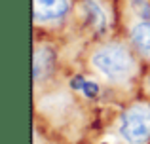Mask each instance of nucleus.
<instances>
[{
    "label": "nucleus",
    "instance_id": "1",
    "mask_svg": "<svg viewBox=\"0 0 150 144\" xmlns=\"http://www.w3.org/2000/svg\"><path fill=\"white\" fill-rule=\"evenodd\" d=\"M91 65L110 81H125L135 74L137 59L124 44H105L91 53Z\"/></svg>",
    "mask_w": 150,
    "mask_h": 144
},
{
    "label": "nucleus",
    "instance_id": "2",
    "mask_svg": "<svg viewBox=\"0 0 150 144\" xmlns=\"http://www.w3.org/2000/svg\"><path fill=\"white\" fill-rule=\"evenodd\" d=\"M120 135L127 144H146L150 140V106L133 104L122 112Z\"/></svg>",
    "mask_w": 150,
    "mask_h": 144
},
{
    "label": "nucleus",
    "instance_id": "3",
    "mask_svg": "<svg viewBox=\"0 0 150 144\" xmlns=\"http://www.w3.org/2000/svg\"><path fill=\"white\" fill-rule=\"evenodd\" d=\"M69 0H33L34 23H55L69 15Z\"/></svg>",
    "mask_w": 150,
    "mask_h": 144
},
{
    "label": "nucleus",
    "instance_id": "4",
    "mask_svg": "<svg viewBox=\"0 0 150 144\" xmlns=\"http://www.w3.org/2000/svg\"><path fill=\"white\" fill-rule=\"evenodd\" d=\"M55 68V51L50 46H42V48L34 49L33 57V80L34 84L48 80Z\"/></svg>",
    "mask_w": 150,
    "mask_h": 144
},
{
    "label": "nucleus",
    "instance_id": "5",
    "mask_svg": "<svg viewBox=\"0 0 150 144\" xmlns=\"http://www.w3.org/2000/svg\"><path fill=\"white\" fill-rule=\"evenodd\" d=\"M129 38H131V44L135 46L144 57L150 59V21L143 19V21L135 23V25L131 27Z\"/></svg>",
    "mask_w": 150,
    "mask_h": 144
},
{
    "label": "nucleus",
    "instance_id": "6",
    "mask_svg": "<svg viewBox=\"0 0 150 144\" xmlns=\"http://www.w3.org/2000/svg\"><path fill=\"white\" fill-rule=\"evenodd\" d=\"M82 4H84V8H86V13H88V17H89L91 27H95L97 30H103L105 25H106V17H105L103 8L95 2V0H84Z\"/></svg>",
    "mask_w": 150,
    "mask_h": 144
},
{
    "label": "nucleus",
    "instance_id": "7",
    "mask_svg": "<svg viewBox=\"0 0 150 144\" xmlns=\"http://www.w3.org/2000/svg\"><path fill=\"white\" fill-rule=\"evenodd\" d=\"M129 6H131L133 13L137 17L150 21V2L148 0H129Z\"/></svg>",
    "mask_w": 150,
    "mask_h": 144
},
{
    "label": "nucleus",
    "instance_id": "8",
    "mask_svg": "<svg viewBox=\"0 0 150 144\" xmlns=\"http://www.w3.org/2000/svg\"><path fill=\"white\" fill-rule=\"evenodd\" d=\"M82 93H84L86 99H97V97H99V93H101V87H99V84H97V81H93V80H86Z\"/></svg>",
    "mask_w": 150,
    "mask_h": 144
},
{
    "label": "nucleus",
    "instance_id": "9",
    "mask_svg": "<svg viewBox=\"0 0 150 144\" xmlns=\"http://www.w3.org/2000/svg\"><path fill=\"white\" fill-rule=\"evenodd\" d=\"M84 84H86V78L82 76V74H76V76H72L70 78V89L72 91H82L84 89Z\"/></svg>",
    "mask_w": 150,
    "mask_h": 144
},
{
    "label": "nucleus",
    "instance_id": "10",
    "mask_svg": "<svg viewBox=\"0 0 150 144\" xmlns=\"http://www.w3.org/2000/svg\"><path fill=\"white\" fill-rule=\"evenodd\" d=\"M148 106H150V104H148Z\"/></svg>",
    "mask_w": 150,
    "mask_h": 144
}]
</instances>
